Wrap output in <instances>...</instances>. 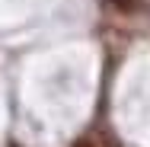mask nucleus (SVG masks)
Returning <instances> with one entry per match:
<instances>
[{
	"label": "nucleus",
	"mask_w": 150,
	"mask_h": 147,
	"mask_svg": "<svg viewBox=\"0 0 150 147\" xmlns=\"http://www.w3.org/2000/svg\"><path fill=\"white\" fill-rule=\"evenodd\" d=\"M118 13H137L141 10V0H109Z\"/></svg>",
	"instance_id": "nucleus-1"
},
{
	"label": "nucleus",
	"mask_w": 150,
	"mask_h": 147,
	"mask_svg": "<svg viewBox=\"0 0 150 147\" xmlns=\"http://www.w3.org/2000/svg\"><path fill=\"white\" fill-rule=\"evenodd\" d=\"M74 147H93V144H90V141H80V144H74Z\"/></svg>",
	"instance_id": "nucleus-2"
}]
</instances>
